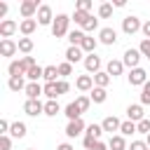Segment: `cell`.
Segmentation results:
<instances>
[{"label":"cell","mask_w":150,"mask_h":150,"mask_svg":"<svg viewBox=\"0 0 150 150\" xmlns=\"http://www.w3.org/2000/svg\"><path fill=\"white\" fill-rule=\"evenodd\" d=\"M68 23H70V16L68 14H56V19H54V23H52V35L59 40V38H63V35H68L70 30H68Z\"/></svg>","instance_id":"1"},{"label":"cell","mask_w":150,"mask_h":150,"mask_svg":"<svg viewBox=\"0 0 150 150\" xmlns=\"http://www.w3.org/2000/svg\"><path fill=\"white\" fill-rule=\"evenodd\" d=\"M141 28H143V23H141V19H138V16L129 14V16H124V19H122V30H124L127 35H134V33H138Z\"/></svg>","instance_id":"2"},{"label":"cell","mask_w":150,"mask_h":150,"mask_svg":"<svg viewBox=\"0 0 150 150\" xmlns=\"http://www.w3.org/2000/svg\"><path fill=\"white\" fill-rule=\"evenodd\" d=\"M141 52L138 49H134V47H129L127 52H124V59H122V63H124V68H129V70H134V68H138V63H141Z\"/></svg>","instance_id":"3"},{"label":"cell","mask_w":150,"mask_h":150,"mask_svg":"<svg viewBox=\"0 0 150 150\" xmlns=\"http://www.w3.org/2000/svg\"><path fill=\"white\" fill-rule=\"evenodd\" d=\"M127 80H129V84L131 87H143L145 82H148V73L138 66V68H134V70H129V75H127Z\"/></svg>","instance_id":"4"},{"label":"cell","mask_w":150,"mask_h":150,"mask_svg":"<svg viewBox=\"0 0 150 150\" xmlns=\"http://www.w3.org/2000/svg\"><path fill=\"white\" fill-rule=\"evenodd\" d=\"M23 112L26 115H30V117H38V115H45V103L38 98V101H33V98H26V103H23Z\"/></svg>","instance_id":"5"},{"label":"cell","mask_w":150,"mask_h":150,"mask_svg":"<svg viewBox=\"0 0 150 150\" xmlns=\"http://www.w3.org/2000/svg\"><path fill=\"white\" fill-rule=\"evenodd\" d=\"M84 131H87V124L82 122V117H80V120H73V122L66 124V136H68V138H77V136L84 134Z\"/></svg>","instance_id":"6"},{"label":"cell","mask_w":150,"mask_h":150,"mask_svg":"<svg viewBox=\"0 0 150 150\" xmlns=\"http://www.w3.org/2000/svg\"><path fill=\"white\" fill-rule=\"evenodd\" d=\"M38 9H40L38 0H23V2L19 5V12H21L23 19H33V16L38 14Z\"/></svg>","instance_id":"7"},{"label":"cell","mask_w":150,"mask_h":150,"mask_svg":"<svg viewBox=\"0 0 150 150\" xmlns=\"http://www.w3.org/2000/svg\"><path fill=\"white\" fill-rule=\"evenodd\" d=\"M54 14H52V7L49 5H40V9H38V23L40 26H52L54 23Z\"/></svg>","instance_id":"8"},{"label":"cell","mask_w":150,"mask_h":150,"mask_svg":"<svg viewBox=\"0 0 150 150\" xmlns=\"http://www.w3.org/2000/svg\"><path fill=\"white\" fill-rule=\"evenodd\" d=\"M16 28H19L16 21H12V19H2V21H0V38H2V40H9V38L16 33Z\"/></svg>","instance_id":"9"},{"label":"cell","mask_w":150,"mask_h":150,"mask_svg":"<svg viewBox=\"0 0 150 150\" xmlns=\"http://www.w3.org/2000/svg\"><path fill=\"white\" fill-rule=\"evenodd\" d=\"M98 42H101V45H108V47L115 45V42H117V30L110 28V26L101 28V30H98Z\"/></svg>","instance_id":"10"},{"label":"cell","mask_w":150,"mask_h":150,"mask_svg":"<svg viewBox=\"0 0 150 150\" xmlns=\"http://www.w3.org/2000/svg\"><path fill=\"white\" fill-rule=\"evenodd\" d=\"M7 73H9V77H26L28 68L23 66V61H21V59H14V61H9Z\"/></svg>","instance_id":"11"},{"label":"cell","mask_w":150,"mask_h":150,"mask_svg":"<svg viewBox=\"0 0 150 150\" xmlns=\"http://www.w3.org/2000/svg\"><path fill=\"white\" fill-rule=\"evenodd\" d=\"M82 63H84V70H87V73H94V75L101 73V59H98L96 54H87Z\"/></svg>","instance_id":"12"},{"label":"cell","mask_w":150,"mask_h":150,"mask_svg":"<svg viewBox=\"0 0 150 150\" xmlns=\"http://www.w3.org/2000/svg\"><path fill=\"white\" fill-rule=\"evenodd\" d=\"M19 52V42H14V40H0V56H14Z\"/></svg>","instance_id":"13"},{"label":"cell","mask_w":150,"mask_h":150,"mask_svg":"<svg viewBox=\"0 0 150 150\" xmlns=\"http://www.w3.org/2000/svg\"><path fill=\"white\" fill-rule=\"evenodd\" d=\"M127 117L131 120V122H141V120H145V112H143V105L141 103H131L129 108H127Z\"/></svg>","instance_id":"14"},{"label":"cell","mask_w":150,"mask_h":150,"mask_svg":"<svg viewBox=\"0 0 150 150\" xmlns=\"http://www.w3.org/2000/svg\"><path fill=\"white\" fill-rule=\"evenodd\" d=\"M105 73H108L110 77H117V75H122V73H124V63H122V61H117V59H110V61L105 63Z\"/></svg>","instance_id":"15"},{"label":"cell","mask_w":150,"mask_h":150,"mask_svg":"<svg viewBox=\"0 0 150 150\" xmlns=\"http://www.w3.org/2000/svg\"><path fill=\"white\" fill-rule=\"evenodd\" d=\"M75 87H77L80 91H91V89H94V75H77Z\"/></svg>","instance_id":"16"},{"label":"cell","mask_w":150,"mask_h":150,"mask_svg":"<svg viewBox=\"0 0 150 150\" xmlns=\"http://www.w3.org/2000/svg\"><path fill=\"white\" fill-rule=\"evenodd\" d=\"M35 28H38V19H23V21L19 23V30H21L23 38H30Z\"/></svg>","instance_id":"17"},{"label":"cell","mask_w":150,"mask_h":150,"mask_svg":"<svg viewBox=\"0 0 150 150\" xmlns=\"http://www.w3.org/2000/svg\"><path fill=\"white\" fill-rule=\"evenodd\" d=\"M84 56H87V54H84L80 47H68V49H66V61H68V63H77V61H84Z\"/></svg>","instance_id":"18"},{"label":"cell","mask_w":150,"mask_h":150,"mask_svg":"<svg viewBox=\"0 0 150 150\" xmlns=\"http://www.w3.org/2000/svg\"><path fill=\"white\" fill-rule=\"evenodd\" d=\"M40 94H45V87H42L40 82H28V84H26V96H28V98L38 101Z\"/></svg>","instance_id":"19"},{"label":"cell","mask_w":150,"mask_h":150,"mask_svg":"<svg viewBox=\"0 0 150 150\" xmlns=\"http://www.w3.org/2000/svg\"><path fill=\"white\" fill-rule=\"evenodd\" d=\"M108 148H110V150H129L122 134H112V136L108 138Z\"/></svg>","instance_id":"20"},{"label":"cell","mask_w":150,"mask_h":150,"mask_svg":"<svg viewBox=\"0 0 150 150\" xmlns=\"http://www.w3.org/2000/svg\"><path fill=\"white\" fill-rule=\"evenodd\" d=\"M101 127H103V131H110V134H112V131H120L122 122H120V120H117L115 115H108V117H105V120L101 122Z\"/></svg>","instance_id":"21"},{"label":"cell","mask_w":150,"mask_h":150,"mask_svg":"<svg viewBox=\"0 0 150 150\" xmlns=\"http://www.w3.org/2000/svg\"><path fill=\"white\" fill-rule=\"evenodd\" d=\"M96 45H98V40H96V38H91V35H84V40H82L80 49H82L84 54H96Z\"/></svg>","instance_id":"22"},{"label":"cell","mask_w":150,"mask_h":150,"mask_svg":"<svg viewBox=\"0 0 150 150\" xmlns=\"http://www.w3.org/2000/svg\"><path fill=\"white\" fill-rule=\"evenodd\" d=\"M63 115L68 117V122H73V120H80V117H82V110H80L77 103L73 101V103H68V105L63 108Z\"/></svg>","instance_id":"23"},{"label":"cell","mask_w":150,"mask_h":150,"mask_svg":"<svg viewBox=\"0 0 150 150\" xmlns=\"http://www.w3.org/2000/svg\"><path fill=\"white\" fill-rule=\"evenodd\" d=\"M84 35H87V33H84L82 28L70 30V33H68V42H70V47H80V45H82V40H84Z\"/></svg>","instance_id":"24"},{"label":"cell","mask_w":150,"mask_h":150,"mask_svg":"<svg viewBox=\"0 0 150 150\" xmlns=\"http://www.w3.org/2000/svg\"><path fill=\"white\" fill-rule=\"evenodd\" d=\"M45 82H59L61 75H59V66H45Z\"/></svg>","instance_id":"25"},{"label":"cell","mask_w":150,"mask_h":150,"mask_svg":"<svg viewBox=\"0 0 150 150\" xmlns=\"http://www.w3.org/2000/svg\"><path fill=\"white\" fill-rule=\"evenodd\" d=\"M26 77H28V82H40V77H45V68L42 66H33V68H28Z\"/></svg>","instance_id":"26"},{"label":"cell","mask_w":150,"mask_h":150,"mask_svg":"<svg viewBox=\"0 0 150 150\" xmlns=\"http://www.w3.org/2000/svg\"><path fill=\"white\" fill-rule=\"evenodd\" d=\"M110 80H112V77H110L105 70H101V73H96V75H94V87H101V89H105V87L110 84Z\"/></svg>","instance_id":"27"},{"label":"cell","mask_w":150,"mask_h":150,"mask_svg":"<svg viewBox=\"0 0 150 150\" xmlns=\"http://www.w3.org/2000/svg\"><path fill=\"white\" fill-rule=\"evenodd\" d=\"M26 84H28V82H26L23 77H9V80H7V87H9L12 91H26Z\"/></svg>","instance_id":"28"},{"label":"cell","mask_w":150,"mask_h":150,"mask_svg":"<svg viewBox=\"0 0 150 150\" xmlns=\"http://www.w3.org/2000/svg\"><path fill=\"white\" fill-rule=\"evenodd\" d=\"M89 98H91L94 103H105V98H108V91H105V89H101V87H94V89L89 91Z\"/></svg>","instance_id":"29"},{"label":"cell","mask_w":150,"mask_h":150,"mask_svg":"<svg viewBox=\"0 0 150 150\" xmlns=\"http://www.w3.org/2000/svg\"><path fill=\"white\" fill-rule=\"evenodd\" d=\"M9 136H12V138H23V136H26V124H23V122H12Z\"/></svg>","instance_id":"30"},{"label":"cell","mask_w":150,"mask_h":150,"mask_svg":"<svg viewBox=\"0 0 150 150\" xmlns=\"http://www.w3.org/2000/svg\"><path fill=\"white\" fill-rule=\"evenodd\" d=\"M45 96H47V101H56V96H59L56 82H45Z\"/></svg>","instance_id":"31"},{"label":"cell","mask_w":150,"mask_h":150,"mask_svg":"<svg viewBox=\"0 0 150 150\" xmlns=\"http://www.w3.org/2000/svg\"><path fill=\"white\" fill-rule=\"evenodd\" d=\"M59 112H61V105H59L56 101H47V103H45V115H47V117H56Z\"/></svg>","instance_id":"32"},{"label":"cell","mask_w":150,"mask_h":150,"mask_svg":"<svg viewBox=\"0 0 150 150\" xmlns=\"http://www.w3.org/2000/svg\"><path fill=\"white\" fill-rule=\"evenodd\" d=\"M120 134H122V136H134V134H138V131H136V122H131V120L122 122V127H120Z\"/></svg>","instance_id":"33"},{"label":"cell","mask_w":150,"mask_h":150,"mask_svg":"<svg viewBox=\"0 0 150 150\" xmlns=\"http://www.w3.org/2000/svg\"><path fill=\"white\" fill-rule=\"evenodd\" d=\"M101 134H103V127H101V124H89L87 131H84V136H91V138H96V141H101Z\"/></svg>","instance_id":"34"},{"label":"cell","mask_w":150,"mask_h":150,"mask_svg":"<svg viewBox=\"0 0 150 150\" xmlns=\"http://www.w3.org/2000/svg\"><path fill=\"white\" fill-rule=\"evenodd\" d=\"M96 28H98V19H96L94 14H89V19L82 23V30H84V33H91V30H96Z\"/></svg>","instance_id":"35"},{"label":"cell","mask_w":150,"mask_h":150,"mask_svg":"<svg viewBox=\"0 0 150 150\" xmlns=\"http://www.w3.org/2000/svg\"><path fill=\"white\" fill-rule=\"evenodd\" d=\"M19 52H23L26 56L33 52V40L30 38H19Z\"/></svg>","instance_id":"36"},{"label":"cell","mask_w":150,"mask_h":150,"mask_svg":"<svg viewBox=\"0 0 150 150\" xmlns=\"http://www.w3.org/2000/svg\"><path fill=\"white\" fill-rule=\"evenodd\" d=\"M110 16H112V5L110 2L98 5V19H110Z\"/></svg>","instance_id":"37"},{"label":"cell","mask_w":150,"mask_h":150,"mask_svg":"<svg viewBox=\"0 0 150 150\" xmlns=\"http://www.w3.org/2000/svg\"><path fill=\"white\" fill-rule=\"evenodd\" d=\"M75 103H77V108H80L82 112H87V110H89V105H91V98H89L87 94H82V96H77V98H75Z\"/></svg>","instance_id":"38"},{"label":"cell","mask_w":150,"mask_h":150,"mask_svg":"<svg viewBox=\"0 0 150 150\" xmlns=\"http://www.w3.org/2000/svg\"><path fill=\"white\" fill-rule=\"evenodd\" d=\"M87 19H89V14H87V12H80V9H75V14L70 16V21H75V26H80V28H82V23H84Z\"/></svg>","instance_id":"39"},{"label":"cell","mask_w":150,"mask_h":150,"mask_svg":"<svg viewBox=\"0 0 150 150\" xmlns=\"http://www.w3.org/2000/svg\"><path fill=\"white\" fill-rule=\"evenodd\" d=\"M150 103V80L143 84V89H141V105H148Z\"/></svg>","instance_id":"40"},{"label":"cell","mask_w":150,"mask_h":150,"mask_svg":"<svg viewBox=\"0 0 150 150\" xmlns=\"http://www.w3.org/2000/svg\"><path fill=\"white\" fill-rule=\"evenodd\" d=\"M70 73H73V63H68V61L59 63V75H61V80H63L66 75H70Z\"/></svg>","instance_id":"41"},{"label":"cell","mask_w":150,"mask_h":150,"mask_svg":"<svg viewBox=\"0 0 150 150\" xmlns=\"http://www.w3.org/2000/svg\"><path fill=\"white\" fill-rule=\"evenodd\" d=\"M136 131H138V134H145V136H148V134H150V120H148V117H145V120H141V122L136 124Z\"/></svg>","instance_id":"42"},{"label":"cell","mask_w":150,"mask_h":150,"mask_svg":"<svg viewBox=\"0 0 150 150\" xmlns=\"http://www.w3.org/2000/svg\"><path fill=\"white\" fill-rule=\"evenodd\" d=\"M138 52H141L145 59H150V40H145V38H143V40H141V45H138Z\"/></svg>","instance_id":"43"},{"label":"cell","mask_w":150,"mask_h":150,"mask_svg":"<svg viewBox=\"0 0 150 150\" xmlns=\"http://www.w3.org/2000/svg\"><path fill=\"white\" fill-rule=\"evenodd\" d=\"M75 9H80V12H87V14H89V9H91V0H77Z\"/></svg>","instance_id":"44"},{"label":"cell","mask_w":150,"mask_h":150,"mask_svg":"<svg viewBox=\"0 0 150 150\" xmlns=\"http://www.w3.org/2000/svg\"><path fill=\"white\" fill-rule=\"evenodd\" d=\"M56 89H59V96H61V94H68V91H70V84H68L66 80H59V82H56Z\"/></svg>","instance_id":"45"},{"label":"cell","mask_w":150,"mask_h":150,"mask_svg":"<svg viewBox=\"0 0 150 150\" xmlns=\"http://www.w3.org/2000/svg\"><path fill=\"white\" fill-rule=\"evenodd\" d=\"M129 150H150V148H148V143H145V141H131Z\"/></svg>","instance_id":"46"},{"label":"cell","mask_w":150,"mask_h":150,"mask_svg":"<svg viewBox=\"0 0 150 150\" xmlns=\"http://www.w3.org/2000/svg\"><path fill=\"white\" fill-rule=\"evenodd\" d=\"M82 145H84V150H94V145H96V138H91V136H84V138H82Z\"/></svg>","instance_id":"47"},{"label":"cell","mask_w":150,"mask_h":150,"mask_svg":"<svg viewBox=\"0 0 150 150\" xmlns=\"http://www.w3.org/2000/svg\"><path fill=\"white\" fill-rule=\"evenodd\" d=\"M12 148V138L9 136H0V150H9Z\"/></svg>","instance_id":"48"},{"label":"cell","mask_w":150,"mask_h":150,"mask_svg":"<svg viewBox=\"0 0 150 150\" xmlns=\"http://www.w3.org/2000/svg\"><path fill=\"white\" fill-rule=\"evenodd\" d=\"M9 127H12V124H9L7 120H0V136H7V134H9Z\"/></svg>","instance_id":"49"},{"label":"cell","mask_w":150,"mask_h":150,"mask_svg":"<svg viewBox=\"0 0 150 150\" xmlns=\"http://www.w3.org/2000/svg\"><path fill=\"white\" fill-rule=\"evenodd\" d=\"M141 30H143V35H145V40H150V19H148V21L143 23V28H141Z\"/></svg>","instance_id":"50"},{"label":"cell","mask_w":150,"mask_h":150,"mask_svg":"<svg viewBox=\"0 0 150 150\" xmlns=\"http://www.w3.org/2000/svg\"><path fill=\"white\" fill-rule=\"evenodd\" d=\"M94 150H110V148H108V143H103V141H96Z\"/></svg>","instance_id":"51"},{"label":"cell","mask_w":150,"mask_h":150,"mask_svg":"<svg viewBox=\"0 0 150 150\" xmlns=\"http://www.w3.org/2000/svg\"><path fill=\"white\" fill-rule=\"evenodd\" d=\"M56 150H75L70 143H61V145H56Z\"/></svg>","instance_id":"52"},{"label":"cell","mask_w":150,"mask_h":150,"mask_svg":"<svg viewBox=\"0 0 150 150\" xmlns=\"http://www.w3.org/2000/svg\"><path fill=\"white\" fill-rule=\"evenodd\" d=\"M7 14V2H0V16Z\"/></svg>","instance_id":"53"},{"label":"cell","mask_w":150,"mask_h":150,"mask_svg":"<svg viewBox=\"0 0 150 150\" xmlns=\"http://www.w3.org/2000/svg\"><path fill=\"white\" fill-rule=\"evenodd\" d=\"M145 143H148V148H150V134H148V136H145Z\"/></svg>","instance_id":"54"},{"label":"cell","mask_w":150,"mask_h":150,"mask_svg":"<svg viewBox=\"0 0 150 150\" xmlns=\"http://www.w3.org/2000/svg\"><path fill=\"white\" fill-rule=\"evenodd\" d=\"M28 150H33V148H28Z\"/></svg>","instance_id":"55"}]
</instances>
